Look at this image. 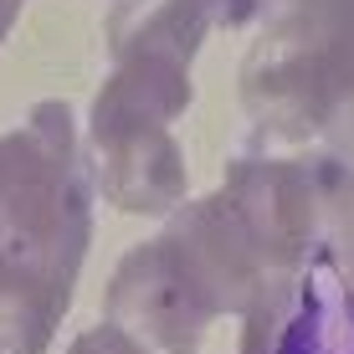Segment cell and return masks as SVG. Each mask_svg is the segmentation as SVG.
I'll use <instances>...</instances> for the list:
<instances>
[{
    "label": "cell",
    "mask_w": 354,
    "mask_h": 354,
    "mask_svg": "<svg viewBox=\"0 0 354 354\" xmlns=\"http://www.w3.org/2000/svg\"><path fill=\"white\" fill-rule=\"evenodd\" d=\"M72 144L62 103L36 108L26 129L0 139V349L10 354H36L52 339L93 231Z\"/></svg>",
    "instance_id": "cell-1"
},
{
    "label": "cell",
    "mask_w": 354,
    "mask_h": 354,
    "mask_svg": "<svg viewBox=\"0 0 354 354\" xmlns=\"http://www.w3.org/2000/svg\"><path fill=\"white\" fill-rule=\"evenodd\" d=\"M241 103L267 139H319L354 160V0H303L241 62Z\"/></svg>",
    "instance_id": "cell-2"
},
{
    "label": "cell",
    "mask_w": 354,
    "mask_h": 354,
    "mask_svg": "<svg viewBox=\"0 0 354 354\" xmlns=\"http://www.w3.org/2000/svg\"><path fill=\"white\" fill-rule=\"evenodd\" d=\"M108 313L165 354H195L201 334L216 324L211 298L190 277L185 257L169 247V236L144 241L133 257L118 262L113 288H108Z\"/></svg>",
    "instance_id": "cell-3"
},
{
    "label": "cell",
    "mask_w": 354,
    "mask_h": 354,
    "mask_svg": "<svg viewBox=\"0 0 354 354\" xmlns=\"http://www.w3.org/2000/svg\"><path fill=\"white\" fill-rule=\"evenodd\" d=\"M93 180L124 211H169L185 201V160L169 129H133L93 139Z\"/></svg>",
    "instance_id": "cell-4"
},
{
    "label": "cell",
    "mask_w": 354,
    "mask_h": 354,
    "mask_svg": "<svg viewBox=\"0 0 354 354\" xmlns=\"http://www.w3.org/2000/svg\"><path fill=\"white\" fill-rule=\"evenodd\" d=\"M319 236H328L344 288L354 292V175L324 169V205H319Z\"/></svg>",
    "instance_id": "cell-5"
},
{
    "label": "cell",
    "mask_w": 354,
    "mask_h": 354,
    "mask_svg": "<svg viewBox=\"0 0 354 354\" xmlns=\"http://www.w3.org/2000/svg\"><path fill=\"white\" fill-rule=\"evenodd\" d=\"M195 6L205 10V21H211V26H241V21H247L262 0H195Z\"/></svg>",
    "instance_id": "cell-6"
},
{
    "label": "cell",
    "mask_w": 354,
    "mask_h": 354,
    "mask_svg": "<svg viewBox=\"0 0 354 354\" xmlns=\"http://www.w3.org/2000/svg\"><path fill=\"white\" fill-rule=\"evenodd\" d=\"M16 10H21V0H0V36L10 31V21H16Z\"/></svg>",
    "instance_id": "cell-7"
},
{
    "label": "cell",
    "mask_w": 354,
    "mask_h": 354,
    "mask_svg": "<svg viewBox=\"0 0 354 354\" xmlns=\"http://www.w3.org/2000/svg\"><path fill=\"white\" fill-rule=\"evenodd\" d=\"M292 6H303V0H267V10H272V16H283V10H292Z\"/></svg>",
    "instance_id": "cell-8"
}]
</instances>
